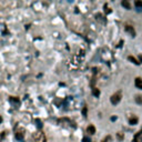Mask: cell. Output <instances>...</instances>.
Here are the masks:
<instances>
[{
	"instance_id": "11",
	"label": "cell",
	"mask_w": 142,
	"mask_h": 142,
	"mask_svg": "<svg viewBox=\"0 0 142 142\" xmlns=\"http://www.w3.org/2000/svg\"><path fill=\"white\" fill-rule=\"evenodd\" d=\"M9 101H10V102H12V103H16V105H18L19 106V99L18 98H16V97H10V98H9Z\"/></svg>"
},
{
	"instance_id": "12",
	"label": "cell",
	"mask_w": 142,
	"mask_h": 142,
	"mask_svg": "<svg viewBox=\"0 0 142 142\" xmlns=\"http://www.w3.org/2000/svg\"><path fill=\"white\" fill-rule=\"evenodd\" d=\"M92 94L98 98V97L100 96V90H99L98 88H93V89H92Z\"/></svg>"
},
{
	"instance_id": "5",
	"label": "cell",
	"mask_w": 142,
	"mask_h": 142,
	"mask_svg": "<svg viewBox=\"0 0 142 142\" xmlns=\"http://www.w3.org/2000/svg\"><path fill=\"white\" fill-rule=\"evenodd\" d=\"M132 142H142V130L140 132H138V133L134 136L133 140H132Z\"/></svg>"
},
{
	"instance_id": "6",
	"label": "cell",
	"mask_w": 142,
	"mask_h": 142,
	"mask_svg": "<svg viewBox=\"0 0 142 142\" xmlns=\"http://www.w3.org/2000/svg\"><path fill=\"white\" fill-rule=\"evenodd\" d=\"M134 84H136V87L138 89L142 90V78H136V80H134Z\"/></svg>"
},
{
	"instance_id": "14",
	"label": "cell",
	"mask_w": 142,
	"mask_h": 142,
	"mask_svg": "<svg viewBox=\"0 0 142 142\" xmlns=\"http://www.w3.org/2000/svg\"><path fill=\"white\" fill-rule=\"evenodd\" d=\"M134 6L137 7V9H141L142 8V1L141 0H136V1H134Z\"/></svg>"
},
{
	"instance_id": "19",
	"label": "cell",
	"mask_w": 142,
	"mask_h": 142,
	"mask_svg": "<svg viewBox=\"0 0 142 142\" xmlns=\"http://www.w3.org/2000/svg\"><path fill=\"white\" fill-rule=\"evenodd\" d=\"M82 113H83L84 117H87V106H84L83 110H82Z\"/></svg>"
},
{
	"instance_id": "15",
	"label": "cell",
	"mask_w": 142,
	"mask_h": 142,
	"mask_svg": "<svg viewBox=\"0 0 142 142\" xmlns=\"http://www.w3.org/2000/svg\"><path fill=\"white\" fill-rule=\"evenodd\" d=\"M136 101H137L138 103H140V105H142V97H141V96L137 97V98H136Z\"/></svg>"
},
{
	"instance_id": "1",
	"label": "cell",
	"mask_w": 142,
	"mask_h": 142,
	"mask_svg": "<svg viewBox=\"0 0 142 142\" xmlns=\"http://www.w3.org/2000/svg\"><path fill=\"white\" fill-rule=\"evenodd\" d=\"M32 139H34V142H47L46 134H44L41 130L37 131L36 133L32 134Z\"/></svg>"
},
{
	"instance_id": "10",
	"label": "cell",
	"mask_w": 142,
	"mask_h": 142,
	"mask_svg": "<svg viewBox=\"0 0 142 142\" xmlns=\"http://www.w3.org/2000/svg\"><path fill=\"white\" fill-rule=\"evenodd\" d=\"M35 123H36V125H37V128H38L39 130H41L42 127H43V125H42L41 120H40V119H36V120H35Z\"/></svg>"
},
{
	"instance_id": "23",
	"label": "cell",
	"mask_w": 142,
	"mask_h": 142,
	"mask_svg": "<svg viewBox=\"0 0 142 142\" xmlns=\"http://www.w3.org/2000/svg\"><path fill=\"white\" fill-rule=\"evenodd\" d=\"M1 122H2V118L0 117V123H1Z\"/></svg>"
},
{
	"instance_id": "20",
	"label": "cell",
	"mask_w": 142,
	"mask_h": 142,
	"mask_svg": "<svg viewBox=\"0 0 142 142\" xmlns=\"http://www.w3.org/2000/svg\"><path fill=\"white\" fill-rule=\"evenodd\" d=\"M110 140H111V137H106V138L102 142H110Z\"/></svg>"
},
{
	"instance_id": "3",
	"label": "cell",
	"mask_w": 142,
	"mask_h": 142,
	"mask_svg": "<svg viewBox=\"0 0 142 142\" xmlns=\"http://www.w3.org/2000/svg\"><path fill=\"white\" fill-rule=\"evenodd\" d=\"M121 97H122V94H121V92H115L114 94H112L111 96V98H110V101H111V103L112 105H118V103L121 101Z\"/></svg>"
},
{
	"instance_id": "4",
	"label": "cell",
	"mask_w": 142,
	"mask_h": 142,
	"mask_svg": "<svg viewBox=\"0 0 142 142\" xmlns=\"http://www.w3.org/2000/svg\"><path fill=\"white\" fill-rule=\"evenodd\" d=\"M125 31H127L128 34L131 36L132 38L136 37V30L133 29V27H132V26H125Z\"/></svg>"
},
{
	"instance_id": "16",
	"label": "cell",
	"mask_w": 142,
	"mask_h": 142,
	"mask_svg": "<svg viewBox=\"0 0 142 142\" xmlns=\"http://www.w3.org/2000/svg\"><path fill=\"white\" fill-rule=\"evenodd\" d=\"M82 142H91V140H90V138H88V137H84L82 139Z\"/></svg>"
},
{
	"instance_id": "17",
	"label": "cell",
	"mask_w": 142,
	"mask_h": 142,
	"mask_svg": "<svg viewBox=\"0 0 142 142\" xmlns=\"http://www.w3.org/2000/svg\"><path fill=\"white\" fill-rule=\"evenodd\" d=\"M117 137H118V139H120V140H122V139H123V134H122V133H118Z\"/></svg>"
},
{
	"instance_id": "18",
	"label": "cell",
	"mask_w": 142,
	"mask_h": 142,
	"mask_svg": "<svg viewBox=\"0 0 142 142\" xmlns=\"http://www.w3.org/2000/svg\"><path fill=\"white\" fill-rule=\"evenodd\" d=\"M6 131H3V132H2V133H1V136H0V140H2V139H3L4 138V137H6Z\"/></svg>"
},
{
	"instance_id": "21",
	"label": "cell",
	"mask_w": 142,
	"mask_h": 142,
	"mask_svg": "<svg viewBox=\"0 0 142 142\" xmlns=\"http://www.w3.org/2000/svg\"><path fill=\"white\" fill-rule=\"evenodd\" d=\"M105 9H106V13H110L111 12V10H109V9H108V6H106V4H105Z\"/></svg>"
},
{
	"instance_id": "8",
	"label": "cell",
	"mask_w": 142,
	"mask_h": 142,
	"mask_svg": "<svg viewBox=\"0 0 142 142\" xmlns=\"http://www.w3.org/2000/svg\"><path fill=\"white\" fill-rule=\"evenodd\" d=\"M121 4L124 7L125 9H128V10H130V9H131V4H130V2L127 1V0H123V1L121 2Z\"/></svg>"
},
{
	"instance_id": "2",
	"label": "cell",
	"mask_w": 142,
	"mask_h": 142,
	"mask_svg": "<svg viewBox=\"0 0 142 142\" xmlns=\"http://www.w3.org/2000/svg\"><path fill=\"white\" fill-rule=\"evenodd\" d=\"M25 134H26V130L25 128H18L16 129V132H15V136H16V139L18 141H22L23 138H25Z\"/></svg>"
},
{
	"instance_id": "22",
	"label": "cell",
	"mask_w": 142,
	"mask_h": 142,
	"mask_svg": "<svg viewBox=\"0 0 142 142\" xmlns=\"http://www.w3.org/2000/svg\"><path fill=\"white\" fill-rule=\"evenodd\" d=\"M111 120H112V121H114V120H117V117H112V118H111Z\"/></svg>"
},
{
	"instance_id": "9",
	"label": "cell",
	"mask_w": 142,
	"mask_h": 142,
	"mask_svg": "<svg viewBox=\"0 0 142 142\" xmlns=\"http://www.w3.org/2000/svg\"><path fill=\"white\" fill-rule=\"evenodd\" d=\"M129 123L131 124V125L137 124V123H138V118H137V117H131L129 119Z\"/></svg>"
},
{
	"instance_id": "13",
	"label": "cell",
	"mask_w": 142,
	"mask_h": 142,
	"mask_svg": "<svg viewBox=\"0 0 142 142\" xmlns=\"http://www.w3.org/2000/svg\"><path fill=\"white\" fill-rule=\"evenodd\" d=\"M128 59H129V60H130V61H131V62H132V63H134V65H140V62H139V61H138V60H137V59H136V58H134V57L130 56V57H129V58H128Z\"/></svg>"
},
{
	"instance_id": "7",
	"label": "cell",
	"mask_w": 142,
	"mask_h": 142,
	"mask_svg": "<svg viewBox=\"0 0 142 142\" xmlns=\"http://www.w3.org/2000/svg\"><path fill=\"white\" fill-rule=\"evenodd\" d=\"M87 133H89L90 136H92V134L96 133V127L92 124H90L88 128H87Z\"/></svg>"
}]
</instances>
